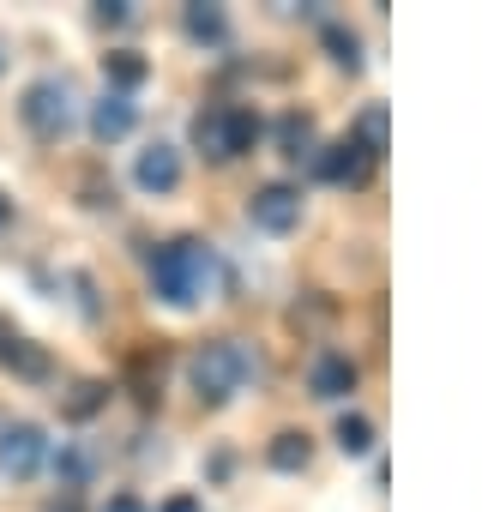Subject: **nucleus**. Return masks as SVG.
<instances>
[{
    "label": "nucleus",
    "mask_w": 494,
    "mask_h": 512,
    "mask_svg": "<svg viewBox=\"0 0 494 512\" xmlns=\"http://www.w3.org/2000/svg\"><path fill=\"white\" fill-rule=\"evenodd\" d=\"M338 446H344L350 458H362V452L374 446V422H368V416H338Z\"/></svg>",
    "instance_id": "19"
},
{
    "label": "nucleus",
    "mask_w": 494,
    "mask_h": 512,
    "mask_svg": "<svg viewBox=\"0 0 494 512\" xmlns=\"http://www.w3.org/2000/svg\"><path fill=\"white\" fill-rule=\"evenodd\" d=\"M0 368H7V374H19V380H49V350L0 326Z\"/></svg>",
    "instance_id": "11"
},
{
    "label": "nucleus",
    "mask_w": 494,
    "mask_h": 512,
    "mask_svg": "<svg viewBox=\"0 0 494 512\" xmlns=\"http://www.w3.org/2000/svg\"><path fill=\"white\" fill-rule=\"evenodd\" d=\"M0 73H7V43H0Z\"/></svg>",
    "instance_id": "25"
},
{
    "label": "nucleus",
    "mask_w": 494,
    "mask_h": 512,
    "mask_svg": "<svg viewBox=\"0 0 494 512\" xmlns=\"http://www.w3.org/2000/svg\"><path fill=\"white\" fill-rule=\"evenodd\" d=\"M133 181H139L145 193H175V187H181V151H175V145H163V139H157V145H145V151H139V163H133Z\"/></svg>",
    "instance_id": "8"
},
{
    "label": "nucleus",
    "mask_w": 494,
    "mask_h": 512,
    "mask_svg": "<svg viewBox=\"0 0 494 512\" xmlns=\"http://www.w3.org/2000/svg\"><path fill=\"white\" fill-rule=\"evenodd\" d=\"M97 19H103V25H121V19H133V0H103V7H97Z\"/></svg>",
    "instance_id": "20"
},
{
    "label": "nucleus",
    "mask_w": 494,
    "mask_h": 512,
    "mask_svg": "<svg viewBox=\"0 0 494 512\" xmlns=\"http://www.w3.org/2000/svg\"><path fill=\"white\" fill-rule=\"evenodd\" d=\"M43 458H49V440H43L37 422H13L7 434H0V470L7 476H37Z\"/></svg>",
    "instance_id": "6"
},
{
    "label": "nucleus",
    "mask_w": 494,
    "mask_h": 512,
    "mask_svg": "<svg viewBox=\"0 0 494 512\" xmlns=\"http://www.w3.org/2000/svg\"><path fill=\"white\" fill-rule=\"evenodd\" d=\"M103 404H109V386H103V380H79V386H73V392L61 398V410H67L73 422H85V416H97Z\"/></svg>",
    "instance_id": "16"
},
{
    "label": "nucleus",
    "mask_w": 494,
    "mask_h": 512,
    "mask_svg": "<svg viewBox=\"0 0 494 512\" xmlns=\"http://www.w3.org/2000/svg\"><path fill=\"white\" fill-rule=\"evenodd\" d=\"M133 121H139V103H133L127 91H103V97L91 103V133H97L103 145L127 139V133H133Z\"/></svg>",
    "instance_id": "9"
},
{
    "label": "nucleus",
    "mask_w": 494,
    "mask_h": 512,
    "mask_svg": "<svg viewBox=\"0 0 494 512\" xmlns=\"http://www.w3.org/2000/svg\"><path fill=\"white\" fill-rule=\"evenodd\" d=\"M356 380H362V368H356L344 350H326V356H314V368H308L314 398H350V392H356Z\"/></svg>",
    "instance_id": "10"
},
{
    "label": "nucleus",
    "mask_w": 494,
    "mask_h": 512,
    "mask_svg": "<svg viewBox=\"0 0 494 512\" xmlns=\"http://www.w3.org/2000/svg\"><path fill=\"white\" fill-rule=\"evenodd\" d=\"M326 49H332L338 67H350V73L362 67V37H356L350 25H326Z\"/></svg>",
    "instance_id": "17"
},
{
    "label": "nucleus",
    "mask_w": 494,
    "mask_h": 512,
    "mask_svg": "<svg viewBox=\"0 0 494 512\" xmlns=\"http://www.w3.org/2000/svg\"><path fill=\"white\" fill-rule=\"evenodd\" d=\"M278 139H284V157H290V163H314V157H320L314 115H284V121H278Z\"/></svg>",
    "instance_id": "12"
},
{
    "label": "nucleus",
    "mask_w": 494,
    "mask_h": 512,
    "mask_svg": "<svg viewBox=\"0 0 494 512\" xmlns=\"http://www.w3.org/2000/svg\"><path fill=\"white\" fill-rule=\"evenodd\" d=\"M43 512H79V500H73V494H67V500H49V506H43Z\"/></svg>",
    "instance_id": "23"
},
{
    "label": "nucleus",
    "mask_w": 494,
    "mask_h": 512,
    "mask_svg": "<svg viewBox=\"0 0 494 512\" xmlns=\"http://www.w3.org/2000/svg\"><path fill=\"white\" fill-rule=\"evenodd\" d=\"M187 380L199 392V404H229L247 380H254V350L241 338H217V344H199L193 362H187Z\"/></svg>",
    "instance_id": "2"
},
{
    "label": "nucleus",
    "mask_w": 494,
    "mask_h": 512,
    "mask_svg": "<svg viewBox=\"0 0 494 512\" xmlns=\"http://www.w3.org/2000/svg\"><path fill=\"white\" fill-rule=\"evenodd\" d=\"M356 145H362L368 157H380V151H386V109H380V103H368V109H362V121H356Z\"/></svg>",
    "instance_id": "18"
},
{
    "label": "nucleus",
    "mask_w": 494,
    "mask_h": 512,
    "mask_svg": "<svg viewBox=\"0 0 494 512\" xmlns=\"http://www.w3.org/2000/svg\"><path fill=\"white\" fill-rule=\"evenodd\" d=\"M103 512H145V500H139V494H109Z\"/></svg>",
    "instance_id": "21"
},
{
    "label": "nucleus",
    "mask_w": 494,
    "mask_h": 512,
    "mask_svg": "<svg viewBox=\"0 0 494 512\" xmlns=\"http://www.w3.org/2000/svg\"><path fill=\"white\" fill-rule=\"evenodd\" d=\"M7 217H13V199H7V193H0V229H7Z\"/></svg>",
    "instance_id": "24"
},
{
    "label": "nucleus",
    "mask_w": 494,
    "mask_h": 512,
    "mask_svg": "<svg viewBox=\"0 0 494 512\" xmlns=\"http://www.w3.org/2000/svg\"><path fill=\"white\" fill-rule=\"evenodd\" d=\"M368 169H374V157H368L356 139H338V145H326V151L314 157V175L332 181V187H362Z\"/></svg>",
    "instance_id": "7"
},
{
    "label": "nucleus",
    "mask_w": 494,
    "mask_h": 512,
    "mask_svg": "<svg viewBox=\"0 0 494 512\" xmlns=\"http://www.w3.org/2000/svg\"><path fill=\"white\" fill-rule=\"evenodd\" d=\"M254 139H260V115L241 109V103H223V109H199L193 115V145L211 163H229L241 151H254Z\"/></svg>",
    "instance_id": "3"
},
{
    "label": "nucleus",
    "mask_w": 494,
    "mask_h": 512,
    "mask_svg": "<svg viewBox=\"0 0 494 512\" xmlns=\"http://www.w3.org/2000/svg\"><path fill=\"white\" fill-rule=\"evenodd\" d=\"M247 223L266 229V235H290L302 223V193L290 181H266L254 199H247Z\"/></svg>",
    "instance_id": "5"
},
{
    "label": "nucleus",
    "mask_w": 494,
    "mask_h": 512,
    "mask_svg": "<svg viewBox=\"0 0 494 512\" xmlns=\"http://www.w3.org/2000/svg\"><path fill=\"white\" fill-rule=\"evenodd\" d=\"M217 284H223L217 247H205V241H193V235L163 241V247L151 253V296H157L163 308H193V302H205Z\"/></svg>",
    "instance_id": "1"
},
{
    "label": "nucleus",
    "mask_w": 494,
    "mask_h": 512,
    "mask_svg": "<svg viewBox=\"0 0 494 512\" xmlns=\"http://www.w3.org/2000/svg\"><path fill=\"white\" fill-rule=\"evenodd\" d=\"M181 31H187L193 43H223V37H229V19H223V7L193 0V7H181Z\"/></svg>",
    "instance_id": "13"
},
{
    "label": "nucleus",
    "mask_w": 494,
    "mask_h": 512,
    "mask_svg": "<svg viewBox=\"0 0 494 512\" xmlns=\"http://www.w3.org/2000/svg\"><path fill=\"white\" fill-rule=\"evenodd\" d=\"M163 512H199V500L193 494H175V500H163Z\"/></svg>",
    "instance_id": "22"
},
{
    "label": "nucleus",
    "mask_w": 494,
    "mask_h": 512,
    "mask_svg": "<svg viewBox=\"0 0 494 512\" xmlns=\"http://www.w3.org/2000/svg\"><path fill=\"white\" fill-rule=\"evenodd\" d=\"M103 73H109V91H127L133 97V85H145V55H133V49H115V55H103Z\"/></svg>",
    "instance_id": "14"
},
{
    "label": "nucleus",
    "mask_w": 494,
    "mask_h": 512,
    "mask_svg": "<svg viewBox=\"0 0 494 512\" xmlns=\"http://www.w3.org/2000/svg\"><path fill=\"white\" fill-rule=\"evenodd\" d=\"M308 458H314V446H308V434H296V428H284V434L266 446V464H272V470H308Z\"/></svg>",
    "instance_id": "15"
},
{
    "label": "nucleus",
    "mask_w": 494,
    "mask_h": 512,
    "mask_svg": "<svg viewBox=\"0 0 494 512\" xmlns=\"http://www.w3.org/2000/svg\"><path fill=\"white\" fill-rule=\"evenodd\" d=\"M19 115H25V127H31L37 139H67L73 121H79V91H73V79H61V73L37 79V85L25 91Z\"/></svg>",
    "instance_id": "4"
}]
</instances>
